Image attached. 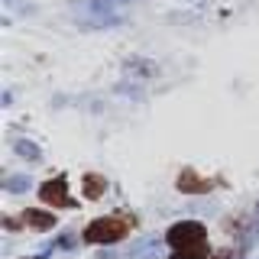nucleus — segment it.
<instances>
[{
    "label": "nucleus",
    "mask_w": 259,
    "mask_h": 259,
    "mask_svg": "<svg viewBox=\"0 0 259 259\" xmlns=\"http://www.w3.org/2000/svg\"><path fill=\"white\" fill-rule=\"evenodd\" d=\"M81 188H84V198H104V191H107V182H104V175H94V172H88L84 178H81Z\"/></svg>",
    "instance_id": "5"
},
{
    "label": "nucleus",
    "mask_w": 259,
    "mask_h": 259,
    "mask_svg": "<svg viewBox=\"0 0 259 259\" xmlns=\"http://www.w3.org/2000/svg\"><path fill=\"white\" fill-rule=\"evenodd\" d=\"M39 198L52 207H75V198H68V191H65V175H55L46 185H39Z\"/></svg>",
    "instance_id": "3"
},
{
    "label": "nucleus",
    "mask_w": 259,
    "mask_h": 259,
    "mask_svg": "<svg viewBox=\"0 0 259 259\" xmlns=\"http://www.w3.org/2000/svg\"><path fill=\"white\" fill-rule=\"evenodd\" d=\"M4 227H7V230H16V227H20V224H16L13 217H4Z\"/></svg>",
    "instance_id": "10"
},
{
    "label": "nucleus",
    "mask_w": 259,
    "mask_h": 259,
    "mask_svg": "<svg viewBox=\"0 0 259 259\" xmlns=\"http://www.w3.org/2000/svg\"><path fill=\"white\" fill-rule=\"evenodd\" d=\"M126 233H130L126 221H120V217H97V221L88 224L84 240L88 243H117V240H123Z\"/></svg>",
    "instance_id": "1"
},
{
    "label": "nucleus",
    "mask_w": 259,
    "mask_h": 259,
    "mask_svg": "<svg viewBox=\"0 0 259 259\" xmlns=\"http://www.w3.org/2000/svg\"><path fill=\"white\" fill-rule=\"evenodd\" d=\"M168 259H207V243H198V246H188V249H175Z\"/></svg>",
    "instance_id": "7"
},
{
    "label": "nucleus",
    "mask_w": 259,
    "mask_h": 259,
    "mask_svg": "<svg viewBox=\"0 0 259 259\" xmlns=\"http://www.w3.org/2000/svg\"><path fill=\"white\" fill-rule=\"evenodd\" d=\"M175 185H178V191H182V194H207L210 188H214V185H210L207 178H201L194 168H182V175H178Z\"/></svg>",
    "instance_id": "4"
},
{
    "label": "nucleus",
    "mask_w": 259,
    "mask_h": 259,
    "mask_svg": "<svg viewBox=\"0 0 259 259\" xmlns=\"http://www.w3.org/2000/svg\"><path fill=\"white\" fill-rule=\"evenodd\" d=\"M165 240H168V246H175V249H188V246H198V243L207 240V227L198 224V221H185V224H175L172 230L165 233Z\"/></svg>",
    "instance_id": "2"
},
{
    "label": "nucleus",
    "mask_w": 259,
    "mask_h": 259,
    "mask_svg": "<svg viewBox=\"0 0 259 259\" xmlns=\"http://www.w3.org/2000/svg\"><path fill=\"white\" fill-rule=\"evenodd\" d=\"M16 156H23V159L36 162L39 156H42V152H39V149H36V146H32V143H26V140H20V143H16Z\"/></svg>",
    "instance_id": "8"
},
{
    "label": "nucleus",
    "mask_w": 259,
    "mask_h": 259,
    "mask_svg": "<svg viewBox=\"0 0 259 259\" xmlns=\"http://www.w3.org/2000/svg\"><path fill=\"white\" fill-rule=\"evenodd\" d=\"M4 188H7V191H26V188H29V175H20V178H4Z\"/></svg>",
    "instance_id": "9"
},
{
    "label": "nucleus",
    "mask_w": 259,
    "mask_h": 259,
    "mask_svg": "<svg viewBox=\"0 0 259 259\" xmlns=\"http://www.w3.org/2000/svg\"><path fill=\"white\" fill-rule=\"evenodd\" d=\"M214 259H230V253H217V256H214Z\"/></svg>",
    "instance_id": "11"
},
{
    "label": "nucleus",
    "mask_w": 259,
    "mask_h": 259,
    "mask_svg": "<svg viewBox=\"0 0 259 259\" xmlns=\"http://www.w3.org/2000/svg\"><path fill=\"white\" fill-rule=\"evenodd\" d=\"M23 221H26L32 230H49V227H55L59 221H55L52 214H49V210H36V207H29L26 214H23Z\"/></svg>",
    "instance_id": "6"
}]
</instances>
